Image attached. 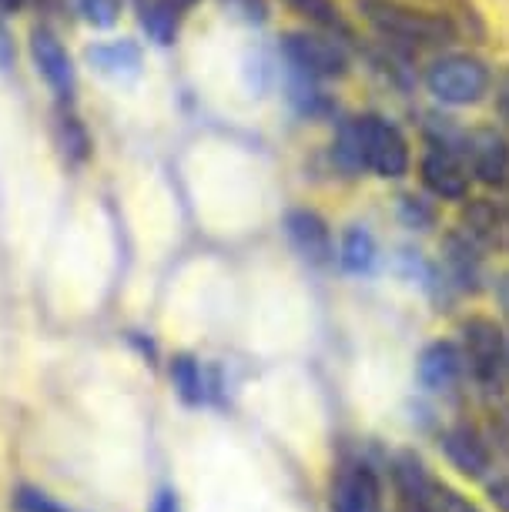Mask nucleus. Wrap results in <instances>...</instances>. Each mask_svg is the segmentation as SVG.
<instances>
[{"instance_id":"obj_1","label":"nucleus","mask_w":509,"mask_h":512,"mask_svg":"<svg viewBox=\"0 0 509 512\" xmlns=\"http://www.w3.org/2000/svg\"><path fill=\"white\" fill-rule=\"evenodd\" d=\"M359 14L392 51L402 54L456 41V27L449 21V14L419 11V7L402 4V0H359Z\"/></svg>"},{"instance_id":"obj_2","label":"nucleus","mask_w":509,"mask_h":512,"mask_svg":"<svg viewBox=\"0 0 509 512\" xmlns=\"http://www.w3.org/2000/svg\"><path fill=\"white\" fill-rule=\"evenodd\" d=\"M459 349L466 359V375L486 392H503L509 382V335L489 315H469L459 325Z\"/></svg>"},{"instance_id":"obj_3","label":"nucleus","mask_w":509,"mask_h":512,"mask_svg":"<svg viewBox=\"0 0 509 512\" xmlns=\"http://www.w3.org/2000/svg\"><path fill=\"white\" fill-rule=\"evenodd\" d=\"M426 88L439 104L469 108V104L483 101L493 88V71L476 54H439L426 67Z\"/></svg>"},{"instance_id":"obj_4","label":"nucleus","mask_w":509,"mask_h":512,"mask_svg":"<svg viewBox=\"0 0 509 512\" xmlns=\"http://www.w3.org/2000/svg\"><path fill=\"white\" fill-rule=\"evenodd\" d=\"M355 138H359V151L362 161H366V171H372L376 178L396 181L409 175V141L402 138V131L392 121H386L382 114H359L352 121Z\"/></svg>"},{"instance_id":"obj_5","label":"nucleus","mask_w":509,"mask_h":512,"mask_svg":"<svg viewBox=\"0 0 509 512\" xmlns=\"http://www.w3.org/2000/svg\"><path fill=\"white\" fill-rule=\"evenodd\" d=\"M282 54L295 74L305 77H342L349 74L345 41L325 31H288L282 37Z\"/></svg>"},{"instance_id":"obj_6","label":"nucleus","mask_w":509,"mask_h":512,"mask_svg":"<svg viewBox=\"0 0 509 512\" xmlns=\"http://www.w3.org/2000/svg\"><path fill=\"white\" fill-rule=\"evenodd\" d=\"M332 512H386L382 509V476L369 459L352 456L332 476Z\"/></svg>"},{"instance_id":"obj_7","label":"nucleus","mask_w":509,"mask_h":512,"mask_svg":"<svg viewBox=\"0 0 509 512\" xmlns=\"http://www.w3.org/2000/svg\"><path fill=\"white\" fill-rule=\"evenodd\" d=\"M439 449H443L446 462L459 476H466L473 482H486L496 472L493 442H489L486 432H479L476 425H469V422L449 425L443 436H439Z\"/></svg>"},{"instance_id":"obj_8","label":"nucleus","mask_w":509,"mask_h":512,"mask_svg":"<svg viewBox=\"0 0 509 512\" xmlns=\"http://www.w3.org/2000/svg\"><path fill=\"white\" fill-rule=\"evenodd\" d=\"M392 492L399 512H436V476L412 449H402L389 462Z\"/></svg>"},{"instance_id":"obj_9","label":"nucleus","mask_w":509,"mask_h":512,"mask_svg":"<svg viewBox=\"0 0 509 512\" xmlns=\"http://www.w3.org/2000/svg\"><path fill=\"white\" fill-rule=\"evenodd\" d=\"M463 161L469 178L483 181L489 188H503L509 181V141L496 128H476L466 134Z\"/></svg>"},{"instance_id":"obj_10","label":"nucleus","mask_w":509,"mask_h":512,"mask_svg":"<svg viewBox=\"0 0 509 512\" xmlns=\"http://www.w3.org/2000/svg\"><path fill=\"white\" fill-rule=\"evenodd\" d=\"M416 379L432 395H449L456 392V385L466 379V359L463 349L449 338H436L419 352L416 362Z\"/></svg>"},{"instance_id":"obj_11","label":"nucleus","mask_w":509,"mask_h":512,"mask_svg":"<svg viewBox=\"0 0 509 512\" xmlns=\"http://www.w3.org/2000/svg\"><path fill=\"white\" fill-rule=\"evenodd\" d=\"M466 161L456 151H446L439 144H429L419 158V178L432 195L443 201H466L469 195V175Z\"/></svg>"},{"instance_id":"obj_12","label":"nucleus","mask_w":509,"mask_h":512,"mask_svg":"<svg viewBox=\"0 0 509 512\" xmlns=\"http://www.w3.org/2000/svg\"><path fill=\"white\" fill-rule=\"evenodd\" d=\"M285 238L292 241V248L299 251L309 265H329L335 258V245H332V231L329 221H325L319 211L312 208H292L282 221Z\"/></svg>"},{"instance_id":"obj_13","label":"nucleus","mask_w":509,"mask_h":512,"mask_svg":"<svg viewBox=\"0 0 509 512\" xmlns=\"http://www.w3.org/2000/svg\"><path fill=\"white\" fill-rule=\"evenodd\" d=\"M31 57H34V67L37 74L47 81L57 98H71L74 88H78V77H74V64H71V54L64 51L61 37L47 27H37L31 34Z\"/></svg>"},{"instance_id":"obj_14","label":"nucleus","mask_w":509,"mask_h":512,"mask_svg":"<svg viewBox=\"0 0 509 512\" xmlns=\"http://www.w3.org/2000/svg\"><path fill=\"white\" fill-rule=\"evenodd\" d=\"M443 265L449 285L459 292H479L483 288V245L466 231H449L443 238Z\"/></svg>"},{"instance_id":"obj_15","label":"nucleus","mask_w":509,"mask_h":512,"mask_svg":"<svg viewBox=\"0 0 509 512\" xmlns=\"http://www.w3.org/2000/svg\"><path fill=\"white\" fill-rule=\"evenodd\" d=\"M463 231L479 245H503L506 231H509V218L499 211L493 201L486 198H473L463 208Z\"/></svg>"},{"instance_id":"obj_16","label":"nucleus","mask_w":509,"mask_h":512,"mask_svg":"<svg viewBox=\"0 0 509 512\" xmlns=\"http://www.w3.org/2000/svg\"><path fill=\"white\" fill-rule=\"evenodd\" d=\"M171 382H175V392L178 399L191 405V409H198V405H208L211 399V382L205 375V365L198 359H191V355H175L171 359Z\"/></svg>"},{"instance_id":"obj_17","label":"nucleus","mask_w":509,"mask_h":512,"mask_svg":"<svg viewBox=\"0 0 509 512\" xmlns=\"http://www.w3.org/2000/svg\"><path fill=\"white\" fill-rule=\"evenodd\" d=\"M288 11H295L302 21H309L315 31H325V34H335L342 41H352V27L345 21L342 7L335 0H282Z\"/></svg>"},{"instance_id":"obj_18","label":"nucleus","mask_w":509,"mask_h":512,"mask_svg":"<svg viewBox=\"0 0 509 512\" xmlns=\"http://www.w3.org/2000/svg\"><path fill=\"white\" fill-rule=\"evenodd\" d=\"M379 262V248H376V238L372 231L352 225L349 231L342 235V245H339V265L345 268L349 275H372V268Z\"/></svg>"},{"instance_id":"obj_19","label":"nucleus","mask_w":509,"mask_h":512,"mask_svg":"<svg viewBox=\"0 0 509 512\" xmlns=\"http://www.w3.org/2000/svg\"><path fill=\"white\" fill-rule=\"evenodd\" d=\"M88 61L108 77H134L141 67V51L131 41H111V44H94L88 51Z\"/></svg>"},{"instance_id":"obj_20","label":"nucleus","mask_w":509,"mask_h":512,"mask_svg":"<svg viewBox=\"0 0 509 512\" xmlns=\"http://www.w3.org/2000/svg\"><path fill=\"white\" fill-rule=\"evenodd\" d=\"M14 509L17 512H74V509H67L64 502L51 499L44 489H37V486H17Z\"/></svg>"},{"instance_id":"obj_21","label":"nucleus","mask_w":509,"mask_h":512,"mask_svg":"<svg viewBox=\"0 0 509 512\" xmlns=\"http://www.w3.org/2000/svg\"><path fill=\"white\" fill-rule=\"evenodd\" d=\"M61 144H64V151H67V158H71V161L88 158L91 141H88V134H84L81 121L74 118V114H61Z\"/></svg>"},{"instance_id":"obj_22","label":"nucleus","mask_w":509,"mask_h":512,"mask_svg":"<svg viewBox=\"0 0 509 512\" xmlns=\"http://www.w3.org/2000/svg\"><path fill=\"white\" fill-rule=\"evenodd\" d=\"M399 218H402V225H406V228H419V231L436 225V211H432L429 201H422L416 195H406L399 201Z\"/></svg>"},{"instance_id":"obj_23","label":"nucleus","mask_w":509,"mask_h":512,"mask_svg":"<svg viewBox=\"0 0 509 512\" xmlns=\"http://www.w3.org/2000/svg\"><path fill=\"white\" fill-rule=\"evenodd\" d=\"M78 11L94 27H111L121 14V0H78Z\"/></svg>"},{"instance_id":"obj_24","label":"nucleus","mask_w":509,"mask_h":512,"mask_svg":"<svg viewBox=\"0 0 509 512\" xmlns=\"http://www.w3.org/2000/svg\"><path fill=\"white\" fill-rule=\"evenodd\" d=\"M436 512H483L473 499H466L463 492H456L446 482H436Z\"/></svg>"},{"instance_id":"obj_25","label":"nucleus","mask_w":509,"mask_h":512,"mask_svg":"<svg viewBox=\"0 0 509 512\" xmlns=\"http://www.w3.org/2000/svg\"><path fill=\"white\" fill-rule=\"evenodd\" d=\"M486 496L496 506V512H509V472L496 469L493 476L486 479Z\"/></svg>"},{"instance_id":"obj_26","label":"nucleus","mask_w":509,"mask_h":512,"mask_svg":"<svg viewBox=\"0 0 509 512\" xmlns=\"http://www.w3.org/2000/svg\"><path fill=\"white\" fill-rule=\"evenodd\" d=\"M496 114L509 124V67H503L496 77Z\"/></svg>"},{"instance_id":"obj_27","label":"nucleus","mask_w":509,"mask_h":512,"mask_svg":"<svg viewBox=\"0 0 509 512\" xmlns=\"http://www.w3.org/2000/svg\"><path fill=\"white\" fill-rule=\"evenodd\" d=\"M148 512H181V499H178V492L171 489V486H161Z\"/></svg>"},{"instance_id":"obj_28","label":"nucleus","mask_w":509,"mask_h":512,"mask_svg":"<svg viewBox=\"0 0 509 512\" xmlns=\"http://www.w3.org/2000/svg\"><path fill=\"white\" fill-rule=\"evenodd\" d=\"M496 298H499V305H503V312L509 315V275H503L496 282Z\"/></svg>"},{"instance_id":"obj_29","label":"nucleus","mask_w":509,"mask_h":512,"mask_svg":"<svg viewBox=\"0 0 509 512\" xmlns=\"http://www.w3.org/2000/svg\"><path fill=\"white\" fill-rule=\"evenodd\" d=\"M439 4H446V7H449V4H453V0H439Z\"/></svg>"},{"instance_id":"obj_30","label":"nucleus","mask_w":509,"mask_h":512,"mask_svg":"<svg viewBox=\"0 0 509 512\" xmlns=\"http://www.w3.org/2000/svg\"><path fill=\"white\" fill-rule=\"evenodd\" d=\"M506 359H509V355H506Z\"/></svg>"}]
</instances>
